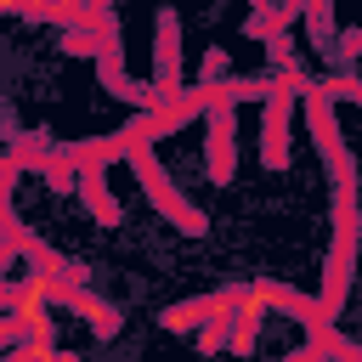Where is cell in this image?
<instances>
[{
    "mask_svg": "<svg viewBox=\"0 0 362 362\" xmlns=\"http://www.w3.org/2000/svg\"><path fill=\"white\" fill-rule=\"evenodd\" d=\"M79 192H85V204L96 209L102 226H119V204H113V192L102 187V170H85V175H79Z\"/></svg>",
    "mask_w": 362,
    "mask_h": 362,
    "instance_id": "obj_7",
    "label": "cell"
},
{
    "mask_svg": "<svg viewBox=\"0 0 362 362\" xmlns=\"http://www.w3.org/2000/svg\"><path fill=\"white\" fill-rule=\"evenodd\" d=\"M232 311H238V288H215V294H198L187 305H170L164 328L170 334H198V328H209L215 317H232Z\"/></svg>",
    "mask_w": 362,
    "mask_h": 362,
    "instance_id": "obj_3",
    "label": "cell"
},
{
    "mask_svg": "<svg viewBox=\"0 0 362 362\" xmlns=\"http://www.w3.org/2000/svg\"><path fill=\"white\" fill-rule=\"evenodd\" d=\"M130 164H136V175H141V187H147V198H153V204H158V209H164V215H170V221H175L187 238H204V232H209L204 209H192V204H187V198L170 187V175L153 164V153H147V147H141V153H130Z\"/></svg>",
    "mask_w": 362,
    "mask_h": 362,
    "instance_id": "obj_1",
    "label": "cell"
},
{
    "mask_svg": "<svg viewBox=\"0 0 362 362\" xmlns=\"http://www.w3.org/2000/svg\"><path fill=\"white\" fill-rule=\"evenodd\" d=\"M356 51H362V28H345L339 34V57H356Z\"/></svg>",
    "mask_w": 362,
    "mask_h": 362,
    "instance_id": "obj_14",
    "label": "cell"
},
{
    "mask_svg": "<svg viewBox=\"0 0 362 362\" xmlns=\"http://www.w3.org/2000/svg\"><path fill=\"white\" fill-rule=\"evenodd\" d=\"M51 300H57V283L40 272H28L11 288V317L23 322V339H51Z\"/></svg>",
    "mask_w": 362,
    "mask_h": 362,
    "instance_id": "obj_2",
    "label": "cell"
},
{
    "mask_svg": "<svg viewBox=\"0 0 362 362\" xmlns=\"http://www.w3.org/2000/svg\"><path fill=\"white\" fill-rule=\"evenodd\" d=\"M45 362H79V356H74V351H51Z\"/></svg>",
    "mask_w": 362,
    "mask_h": 362,
    "instance_id": "obj_15",
    "label": "cell"
},
{
    "mask_svg": "<svg viewBox=\"0 0 362 362\" xmlns=\"http://www.w3.org/2000/svg\"><path fill=\"white\" fill-rule=\"evenodd\" d=\"M305 124H311V136H317V147H322V158H328V164H339V158H345V147H339V124H334V102H322V96H317V85L305 90Z\"/></svg>",
    "mask_w": 362,
    "mask_h": 362,
    "instance_id": "obj_6",
    "label": "cell"
},
{
    "mask_svg": "<svg viewBox=\"0 0 362 362\" xmlns=\"http://www.w3.org/2000/svg\"><path fill=\"white\" fill-rule=\"evenodd\" d=\"M57 300H68V305H74V311L90 322V334H96V339H113V334H119V311H113L102 294L79 288V283H74V288H62V283H57Z\"/></svg>",
    "mask_w": 362,
    "mask_h": 362,
    "instance_id": "obj_5",
    "label": "cell"
},
{
    "mask_svg": "<svg viewBox=\"0 0 362 362\" xmlns=\"http://www.w3.org/2000/svg\"><path fill=\"white\" fill-rule=\"evenodd\" d=\"M221 345H232V317H215L209 328H198V351L204 356H215Z\"/></svg>",
    "mask_w": 362,
    "mask_h": 362,
    "instance_id": "obj_10",
    "label": "cell"
},
{
    "mask_svg": "<svg viewBox=\"0 0 362 362\" xmlns=\"http://www.w3.org/2000/svg\"><path fill=\"white\" fill-rule=\"evenodd\" d=\"M11 192H17V158L6 153V158H0V215H6V204H11Z\"/></svg>",
    "mask_w": 362,
    "mask_h": 362,
    "instance_id": "obj_12",
    "label": "cell"
},
{
    "mask_svg": "<svg viewBox=\"0 0 362 362\" xmlns=\"http://www.w3.org/2000/svg\"><path fill=\"white\" fill-rule=\"evenodd\" d=\"M305 28H311V40H322V34H328V28H334V11H328V6H322V0H317V6H311V11H305Z\"/></svg>",
    "mask_w": 362,
    "mask_h": 362,
    "instance_id": "obj_13",
    "label": "cell"
},
{
    "mask_svg": "<svg viewBox=\"0 0 362 362\" xmlns=\"http://www.w3.org/2000/svg\"><path fill=\"white\" fill-rule=\"evenodd\" d=\"M204 164H209V181L226 187L232 170H238V147H232V107L226 102H209V141H204Z\"/></svg>",
    "mask_w": 362,
    "mask_h": 362,
    "instance_id": "obj_4",
    "label": "cell"
},
{
    "mask_svg": "<svg viewBox=\"0 0 362 362\" xmlns=\"http://www.w3.org/2000/svg\"><path fill=\"white\" fill-rule=\"evenodd\" d=\"M294 17H305V11H300V6H277V11H255V17H249V34H260V40L272 45V40H283V28H288Z\"/></svg>",
    "mask_w": 362,
    "mask_h": 362,
    "instance_id": "obj_8",
    "label": "cell"
},
{
    "mask_svg": "<svg viewBox=\"0 0 362 362\" xmlns=\"http://www.w3.org/2000/svg\"><path fill=\"white\" fill-rule=\"evenodd\" d=\"M40 175H45V187H51V192H68V187H79V181H74V158H68V153H51Z\"/></svg>",
    "mask_w": 362,
    "mask_h": 362,
    "instance_id": "obj_9",
    "label": "cell"
},
{
    "mask_svg": "<svg viewBox=\"0 0 362 362\" xmlns=\"http://www.w3.org/2000/svg\"><path fill=\"white\" fill-rule=\"evenodd\" d=\"M62 51H74V57H102V40L85 34V28H74V34H62Z\"/></svg>",
    "mask_w": 362,
    "mask_h": 362,
    "instance_id": "obj_11",
    "label": "cell"
}]
</instances>
